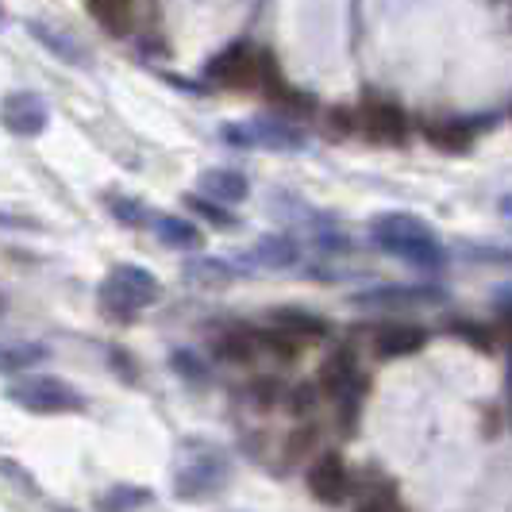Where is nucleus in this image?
<instances>
[{
  "instance_id": "aec40b11",
  "label": "nucleus",
  "mask_w": 512,
  "mask_h": 512,
  "mask_svg": "<svg viewBox=\"0 0 512 512\" xmlns=\"http://www.w3.org/2000/svg\"><path fill=\"white\" fill-rule=\"evenodd\" d=\"M351 378H355V359L347 355V351H339L332 355V362L324 366V385H328V393H343V389H351Z\"/></svg>"
},
{
  "instance_id": "4be33fe9",
  "label": "nucleus",
  "mask_w": 512,
  "mask_h": 512,
  "mask_svg": "<svg viewBox=\"0 0 512 512\" xmlns=\"http://www.w3.org/2000/svg\"><path fill=\"white\" fill-rule=\"evenodd\" d=\"M216 351L231 362H247L255 355V339H251V335H228V339L216 343Z\"/></svg>"
},
{
  "instance_id": "f03ea898",
  "label": "nucleus",
  "mask_w": 512,
  "mask_h": 512,
  "mask_svg": "<svg viewBox=\"0 0 512 512\" xmlns=\"http://www.w3.org/2000/svg\"><path fill=\"white\" fill-rule=\"evenodd\" d=\"M158 293H162V285L143 266H116L101 285V305L112 316H135L139 308L154 305Z\"/></svg>"
},
{
  "instance_id": "dca6fc26",
  "label": "nucleus",
  "mask_w": 512,
  "mask_h": 512,
  "mask_svg": "<svg viewBox=\"0 0 512 512\" xmlns=\"http://www.w3.org/2000/svg\"><path fill=\"white\" fill-rule=\"evenodd\" d=\"M27 31L47 47L51 54H58L62 62H85V51L74 43V35H66V31H58V27H51L47 20H27Z\"/></svg>"
},
{
  "instance_id": "4468645a",
  "label": "nucleus",
  "mask_w": 512,
  "mask_h": 512,
  "mask_svg": "<svg viewBox=\"0 0 512 512\" xmlns=\"http://www.w3.org/2000/svg\"><path fill=\"white\" fill-rule=\"evenodd\" d=\"M51 359V351L43 343H31V339H0V374H12V370H31L35 362Z\"/></svg>"
},
{
  "instance_id": "f3484780",
  "label": "nucleus",
  "mask_w": 512,
  "mask_h": 512,
  "mask_svg": "<svg viewBox=\"0 0 512 512\" xmlns=\"http://www.w3.org/2000/svg\"><path fill=\"white\" fill-rule=\"evenodd\" d=\"M154 231H158V239L166 247H178V251L201 247V231L193 228L189 220H181V216H154Z\"/></svg>"
},
{
  "instance_id": "f257e3e1",
  "label": "nucleus",
  "mask_w": 512,
  "mask_h": 512,
  "mask_svg": "<svg viewBox=\"0 0 512 512\" xmlns=\"http://www.w3.org/2000/svg\"><path fill=\"white\" fill-rule=\"evenodd\" d=\"M370 239L389 251V255L405 258L420 270H439L443 266V251H439L436 235L424 220L416 216H405V212H389V216H378L370 224Z\"/></svg>"
},
{
  "instance_id": "9d476101",
  "label": "nucleus",
  "mask_w": 512,
  "mask_h": 512,
  "mask_svg": "<svg viewBox=\"0 0 512 512\" xmlns=\"http://www.w3.org/2000/svg\"><path fill=\"white\" fill-rule=\"evenodd\" d=\"M439 289H428V285H420V289H409V285H389V289H374V293H359L355 301L359 305H370V308H416V305H436Z\"/></svg>"
},
{
  "instance_id": "f8f14e48",
  "label": "nucleus",
  "mask_w": 512,
  "mask_h": 512,
  "mask_svg": "<svg viewBox=\"0 0 512 512\" xmlns=\"http://www.w3.org/2000/svg\"><path fill=\"white\" fill-rule=\"evenodd\" d=\"M428 343V332L424 328H412V324H389L374 335V351L382 359H405L412 351H420Z\"/></svg>"
},
{
  "instance_id": "39448f33",
  "label": "nucleus",
  "mask_w": 512,
  "mask_h": 512,
  "mask_svg": "<svg viewBox=\"0 0 512 512\" xmlns=\"http://www.w3.org/2000/svg\"><path fill=\"white\" fill-rule=\"evenodd\" d=\"M224 482H228V462L220 459L216 451H208V447L189 451L185 462L178 466V497H185V501L208 497V493H216Z\"/></svg>"
},
{
  "instance_id": "423d86ee",
  "label": "nucleus",
  "mask_w": 512,
  "mask_h": 512,
  "mask_svg": "<svg viewBox=\"0 0 512 512\" xmlns=\"http://www.w3.org/2000/svg\"><path fill=\"white\" fill-rule=\"evenodd\" d=\"M266 66L270 62L262 54H255L247 43H235V47H228V51L208 66V77L212 81H224V85H235V89H247V85H262Z\"/></svg>"
},
{
  "instance_id": "1a4fd4ad",
  "label": "nucleus",
  "mask_w": 512,
  "mask_h": 512,
  "mask_svg": "<svg viewBox=\"0 0 512 512\" xmlns=\"http://www.w3.org/2000/svg\"><path fill=\"white\" fill-rule=\"evenodd\" d=\"M297 258H301V247L289 235H262L247 251V262L258 270H289V266H297Z\"/></svg>"
},
{
  "instance_id": "a211bd4d",
  "label": "nucleus",
  "mask_w": 512,
  "mask_h": 512,
  "mask_svg": "<svg viewBox=\"0 0 512 512\" xmlns=\"http://www.w3.org/2000/svg\"><path fill=\"white\" fill-rule=\"evenodd\" d=\"M274 324H278V332L282 335H305V339H320V335L328 332V324L320 320V316H312V312H301V308H282V312H274Z\"/></svg>"
},
{
  "instance_id": "bb28decb",
  "label": "nucleus",
  "mask_w": 512,
  "mask_h": 512,
  "mask_svg": "<svg viewBox=\"0 0 512 512\" xmlns=\"http://www.w3.org/2000/svg\"><path fill=\"white\" fill-rule=\"evenodd\" d=\"M0 24H4V8H0Z\"/></svg>"
},
{
  "instance_id": "20e7f679",
  "label": "nucleus",
  "mask_w": 512,
  "mask_h": 512,
  "mask_svg": "<svg viewBox=\"0 0 512 512\" xmlns=\"http://www.w3.org/2000/svg\"><path fill=\"white\" fill-rule=\"evenodd\" d=\"M220 135H224V143H231V147H251V151H301L305 147V135L301 131L282 124V120H270V116L224 124Z\"/></svg>"
},
{
  "instance_id": "6e6552de",
  "label": "nucleus",
  "mask_w": 512,
  "mask_h": 512,
  "mask_svg": "<svg viewBox=\"0 0 512 512\" xmlns=\"http://www.w3.org/2000/svg\"><path fill=\"white\" fill-rule=\"evenodd\" d=\"M308 489H312V497L316 501H324V505H339L347 493H351V474H347V466L339 455H320V459L312 462V470H308Z\"/></svg>"
},
{
  "instance_id": "5701e85b",
  "label": "nucleus",
  "mask_w": 512,
  "mask_h": 512,
  "mask_svg": "<svg viewBox=\"0 0 512 512\" xmlns=\"http://www.w3.org/2000/svg\"><path fill=\"white\" fill-rule=\"evenodd\" d=\"M189 205L197 208L205 220H212V224H224V228H235V216H231L228 208L212 205V201H205V197H189Z\"/></svg>"
},
{
  "instance_id": "9b49d317",
  "label": "nucleus",
  "mask_w": 512,
  "mask_h": 512,
  "mask_svg": "<svg viewBox=\"0 0 512 512\" xmlns=\"http://www.w3.org/2000/svg\"><path fill=\"white\" fill-rule=\"evenodd\" d=\"M197 185H201L205 201L212 197L216 205H239V201H247V193H251V185H247V178H243L239 170H205Z\"/></svg>"
},
{
  "instance_id": "a878e982",
  "label": "nucleus",
  "mask_w": 512,
  "mask_h": 512,
  "mask_svg": "<svg viewBox=\"0 0 512 512\" xmlns=\"http://www.w3.org/2000/svg\"><path fill=\"white\" fill-rule=\"evenodd\" d=\"M359 512H397V509H393L389 501H382V497H374V501H366Z\"/></svg>"
},
{
  "instance_id": "ddd939ff",
  "label": "nucleus",
  "mask_w": 512,
  "mask_h": 512,
  "mask_svg": "<svg viewBox=\"0 0 512 512\" xmlns=\"http://www.w3.org/2000/svg\"><path fill=\"white\" fill-rule=\"evenodd\" d=\"M362 128L370 139H382V143H401L405 139V116L397 104H366L362 108Z\"/></svg>"
},
{
  "instance_id": "2eb2a0df",
  "label": "nucleus",
  "mask_w": 512,
  "mask_h": 512,
  "mask_svg": "<svg viewBox=\"0 0 512 512\" xmlns=\"http://www.w3.org/2000/svg\"><path fill=\"white\" fill-rule=\"evenodd\" d=\"M181 278L189 285H197V289H220V285H228L235 278V270L220 258H193V262H185Z\"/></svg>"
},
{
  "instance_id": "393cba45",
  "label": "nucleus",
  "mask_w": 512,
  "mask_h": 512,
  "mask_svg": "<svg viewBox=\"0 0 512 512\" xmlns=\"http://www.w3.org/2000/svg\"><path fill=\"white\" fill-rule=\"evenodd\" d=\"M459 332L470 339V343H482V347H489V335L486 332H478V328H470V324H459Z\"/></svg>"
},
{
  "instance_id": "0eeeda50",
  "label": "nucleus",
  "mask_w": 512,
  "mask_h": 512,
  "mask_svg": "<svg viewBox=\"0 0 512 512\" xmlns=\"http://www.w3.org/2000/svg\"><path fill=\"white\" fill-rule=\"evenodd\" d=\"M51 112H47V101L39 93H8L4 104H0V124L20 135V139H31L47 128Z\"/></svg>"
},
{
  "instance_id": "412c9836",
  "label": "nucleus",
  "mask_w": 512,
  "mask_h": 512,
  "mask_svg": "<svg viewBox=\"0 0 512 512\" xmlns=\"http://www.w3.org/2000/svg\"><path fill=\"white\" fill-rule=\"evenodd\" d=\"M147 501H151V493H147V489L120 486V489H112V493H104L101 497V512H135L139 505H147Z\"/></svg>"
},
{
  "instance_id": "7ed1b4c3",
  "label": "nucleus",
  "mask_w": 512,
  "mask_h": 512,
  "mask_svg": "<svg viewBox=\"0 0 512 512\" xmlns=\"http://www.w3.org/2000/svg\"><path fill=\"white\" fill-rule=\"evenodd\" d=\"M8 397L27 412H77L85 409V397L77 393L70 382L62 378H47V374H35V378H20V382L8 385Z\"/></svg>"
},
{
  "instance_id": "b1692460",
  "label": "nucleus",
  "mask_w": 512,
  "mask_h": 512,
  "mask_svg": "<svg viewBox=\"0 0 512 512\" xmlns=\"http://www.w3.org/2000/svg\"><path fill=\"white\" fill-rule=\"evenodd\" d=\"M112 216H116V220H124V224H143V220H147V208L135 205V201H120V197H112Z\"/></svg>"
},
{
  "instance_id": "6ab92c4d",
  "label": "nucleus",
  "mask_w": 512,
  "mask_h": 512,
  "mask_svg": "<svg viewBox=\"0 0 512 512\" xmlns=\"http://www.w3.org/2000/svg\"><path fill=\"white\" fill-rule=\"evenodd\" d=\"M89 8L101 20L104 31H112V35H124L131 27V0H89Z\"/></svg>"
}]
</instances>
